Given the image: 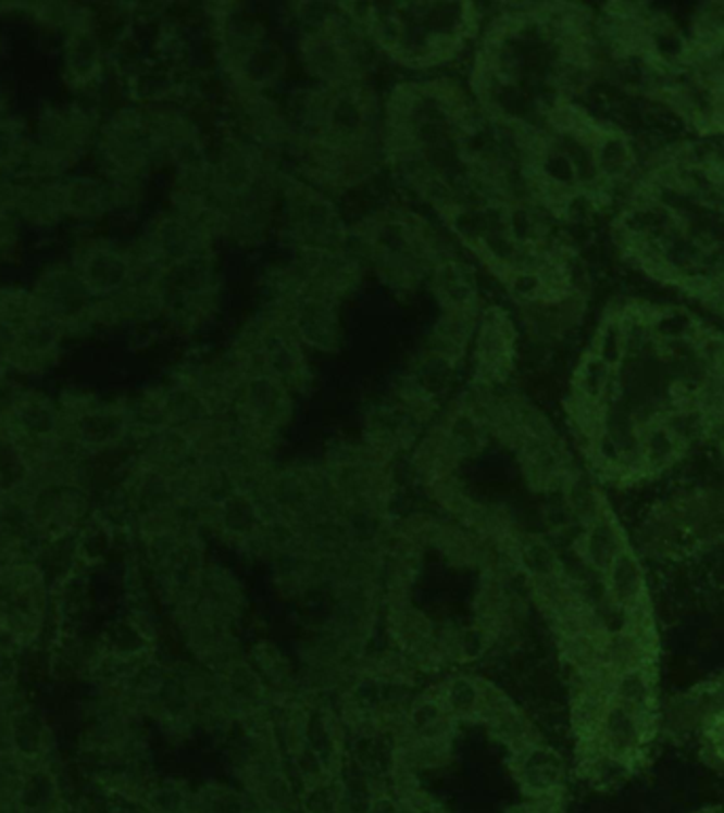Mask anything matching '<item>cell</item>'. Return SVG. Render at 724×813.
<instances>
[{"instance_id":"1","label":"cell","mask_w":724,"mask_h":813,"mask_svg":"<svg viewBox=\"0 0 724 813\" xmlns=\"http://www.w3.org/2000/svg\"><path fill=\"white\" fill-rule=\"evenodd\" d=\"M513 357V326L500 310H489L479 335V363L487 382H498L509 373Z\"/></svg>"},{"instance_id":"2","label":"cell","mask_w":724,"mask_h":813,"mask_svg":"<svg viewBox=\"0 0 724 813\" xmlns=\"http://www.w3.org/2000/svg\"><path fill=\"white\" fill-rule=\"evenodd\" d=\"M606 574V591L614 604L627 610L638 609L642 604V570L627 549L610 564Z\"/></svg>"},{"instance_id":"3","label":"cell","mask_w":724,"mask_h":813,"mask_svg":"<svg viewBox=\"0 0 724 813\" xmlns=\"http://www.w3.org/2000/svg\"><path fill=\"white\" fill-rule=\"evenodd\" d=\"M625 551L623 538L619 528L608 522V517H600L594 524H589V529L583 538V558L591 568L606 570L610 564Z\"/></svg>"},{"instance_id":"4","label":"cell","mask_w":724,"mask_h":813,"mask_svg":"<svg viewBox=\"0 0 724 813\" xmlns=\"http://www.w3.org/2000/svg\"><path fill=\"white\" fill-rule=\"evenodd\" d=\"M683 451V443L661 422L640 428V453L646 473H657L672 466Z\"/></svg>"},{"instance_id":"5","label":"cell","mask_w":724,"mask_h":813,"mask_svg":"<svg viewBox=\"0 0 724 813\" xmlns=\"http://www.w3.org/2000/svg\"><path fill=\"white\" fill-rule=\"evenodd\" d=\"M610 692H612L610 701L644 714L652 701V683L642 665H636V667H629L616 674Z\"/></svg>"},{"instance_id":"6","label":"cell","mask_w":724,"mask_h":813,"mask_svg":"<svg viewBox=\"0 0 724 813\" xmlns=\"http://www.w3.org/2000/svg\"><path fill=\"white\" fill-rule=\"evenodd\" d=\"M591 354H596L610 368H619L625 363L627 346H625V333H623L621 323L603 318L602 325L598 328Z\"/></svg>"},{"instance_id":"7","label":"cell","mask_w":724,"mask_h":813,"mask_svg":"<svg viewBox=\"0 0 724 813\" xmlns=\"http://www.w3.org/2000/svg\"><path fill=\"white\" fill-rule=\"evenodd\" d=\"M721 756H723V761H724V733H723V741H721Z\"/></svg>"}]
</instances>
